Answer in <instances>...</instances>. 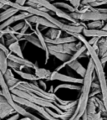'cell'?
<instances>
[{"mask_svg": "<svg viewBox=\"0 0 107 120\" xmlns=\"http://www.w3.org/2000/svg\"><path fill=\"white\" fill-rule=\"evenodd\" d=\"M26 19L28 20L29 22L31 23V24H39L40 26H45L47 28H57L55 25H54L51 22H50L45 18L41 16H38V15H31L28 19Z\"/></svg>", "mask_w": 107, "mask_h": 120, "instance_id": "cell-10", "label": "cell"}, {"mask_svg": "<svg viewBox=\"0 0 107 120\" xmlns=\"http://www.w3.org/2000/svg\"><path fill=\"white\" fill-rule=\"evenodd\" d=\"M13 98H14V102H16L17 103L20 104L24 107H26V108H29L35 110L37 112L41 115L44 119L46 120H62V119H59V118H54L53 116H51L49 112L46 110V108L43 106H40V105H38V104H35L34 102H30V101L27 100V99H24V98H19V97L16 96V95L13 94Z\"/></svg>", "mask_w": 107, "mask_h": 120, "instance_id": "cell-5", "label": "cell"}, {"mask_svg": "<svg viewBox=\"0 0 107 120\" xmlns=\"http://www.w3.org/2000/svg\"><path fill=\"white\" fill-rule=\"evenodd\" d=\"M69 4H71L72 6L74 7V8H75L76 11H77V10L79 9V7H80V5H81L82 0H69Z\"/></svg>", "mask_w": 107, "mask_h": 120, "instance_id": "cell-30", "label": "cell"}, {"mask_svg": "<svg viewBox=\"0 0 107 120\" xmlns=\"http://www.w3.org/2000/svg\"><path fill=\"white\" fill-rule=\"evenodd\" d=\"M87 71L86 74L84 77V82L82 84V88L80 91V95L78 98V104L75 108V111L74 112L73 116L81 119L85 112H86L88 106V102L89 100V94L91 92V84L93 81H95V64L91 58H89V60L87 64Z\"/></svg>", "mask_w": 107, "mask_h": 120, "instance_id": "cell-1", "label": "cell"}, {"mask_svg": "<svg viewBox=\"0 0 107 120\" xmlns=\"http://www.w3.org/2000/svg\"><path fill=\"white\" fill-rule=\"evenodd\" d=\"M105 4H107V0H99V1H97V2L92 4L91 6L97 8V7L103 6V5H105Z\"/></svg>", "mask_w": 107, "mask_h": 120, "instance_id": "cell-31", "label": "cell"}, {"mask_svg": "<svg viewBox=\"0 0 107 120\" xmlns=\"http://www.w3.org/2000/svg\"><path fill=\"white\" fill-rule=\"evenodd\" d=\"M16 74H18L20 77L26 81H30V82H34V81H39V78L36 76L35 74H32L29 72H24L23 71H14Z\"/></svg>", "mask_w": 107, "mask_h": 120, "instance_id": "cell-21", "label": "cell"}, {"mask_svg": "<svg viewBox=\"0 0 107 120\" xmlns=\"http://www.w3.org/2000/svg\"><path fill=\"white\" fill-rule=\"evenodd\" d=\"M16 110L14 107L4 98V96L0 95V118L4 120L7 117L16 113Z\"/></svg>", "mask_w": 107, "mask_h": 120, "instance_id": "cell-8", "label": "cell"}, {"mask_svg": "<svg viewBox=\"0 0 107 120\" xmlns=\"http://www.w3.org/2000/svg\"><path fill=\"white\" fill-rule=\"evenodd\" d=\"M97 1H99V0H82L81 4H90L91 5L92 4L97 2Z\"/></svg>", "mask_w": 107, "mask_h": 120, "instance_id": "cell-36", "label": "cell"}, {"mask_svg": "<svg viewBox=\"0 0 107 120\" xmlns=\"http://www.w3.org/2000/svg\"><path fill=\"white\" fill-rule=\"evenodd\" d=\"M39 85L40 87H42L43 89L46 90V87H47V85H46L44 80H39Z\"/></svg>", "mask_w": 107, "mask_h": 120, "instance_id": "cell-37", "label": "cell"}, {"mask_svg": "<svg viewBox=\"0 0 107 120\" xmlns=\"http://www.w3.org/2000/svg\"><path fill=\"white\" fill-rule=\"evenodd\" d=\"M11 92H12L13 94L19 97V98L27 99V100L30 101V102H34V103H35V104H38V105H40V106H43V107H44V108H51L54 111L57 112L58 113L64 114L66 112H64V111H62L61 109H60L56 104L54 103V102H50V101H49L48 99H45V98H41V97L34 94V93L25 92V91L20 90V89H18V88H14V89L11 90Z\"/></svg>", "mask_w": 107, "mask_h": 120, "instance_id": "cell-4", "label": "cell"}, {"mask_svg": "<svg viewBox=\"0 0 107 120\" xmlns=\"http://www.w3.org/2000/svg\"><path fill=\"white\" fill-rule=\"evenodd\" d=\"M18 12H21V11H19L17 8H13V7H8V8L4 9L0 14V22L3 23L4 21H6L7 19H8L12 16L15 15L16 14H18Z\"/></svg>", "mask_w": 107, "mask_h": 120, "instance_id": "cell-16", "label": "cell"}, {"mask_svg": "<svg viewBox=\"0 0 107 120\" xmlns=\"http://www.w3.org/2000/svg\"><path fill=\"white\" fill-rule=\"evenodd\" d=\"M8 47L11 53L16 55V56H20V57H24L22 49H21V45H20V44H19V40L14 41V43H12V44L10 45H8Z\"/></svg>", "mask_w": 107, "mask_h": 120, "instance_id": "cell-20", "label": "cell"}, {"mask_svg": "<svg viewBox=\"0 0 107 120\" xmlns=\"http://www.w3.org/2000/svg\"><path fill=\"white\" fill-rule=\"evenodd\" d=\"M100 59H101V61H102V63H103L104 66H105V64L107 62V51H106V53H105V54L102 56V57H100Z\"/></svg>", "mask_w": 107, "mask_h": 120, "instance_id": "cell-38", "label": "cell"}, {"mask_svg": "<svg viewBox=\"0 0 107 120\" xmlns=\"http://www.w3.org/2000/svg\"><path fill=\"white\" fill-rule=\"evenodd\" d=\"M14 88H18V89L25 91V92L34 93V94L38 95V96L41 97V98L48 99L49 101L54 102V103L55 102H57L58 103L61 104V105H65V104H68L70 102V101L63 100V99L60 98L58 96H56V94L54 92H50L49 91L44 90L42 87H40L39 86H37V85L34 84L33 82H26V81H19V82L14 86Z\"/></svg>", "mask_w": 107, "mask_h": 120, "instance_id": "cell-3", "label": "cell"}, {"mask_svg": "<svg viewBox=\"0 0 107 120\" xmlns=\"http://www.w3.org/2000/svg\"><path fill=\"white\" fill-rule=\"evenodd\" d=\"M27 1H28V0H15V2L17 3V4H20V5H25Z\"/></svg>", "mask_w": 107, "mask_h": 120, "instance_id": "cell-39", "label": "cell"}, {"mask_svg": "<svg viewBox=\"0 0 107 120\" xmlns=\"http://www.w3.org/2000/svg\"><path fill=\"white\" fill-rule=\"evenodd\" d=\"M0 50H2V51H4V53L6 54V56H8V54L11 53L10 50H9V49H8V47H7L6 45L2 44V43H0Z\"/></svg>", "mask_w": 107, "mask_h": 120, "instance_id": "cell-33", "label": "cell"}, {"mask_svg": "<svg viewBox=\"0 0 107 120\" xmlns=\"http://www.w3.org/2000/svg\"><path fill=\"white\" fill-rule=\"evenodd\" d=\"M61 34H62V30H60V29L50 28V30L45 33L44 36L51 39V40H55V39L60 38V37H61Z\"/></svg>", "mask_w": 107, "mask_h": 120, "instance_id": "cell-22", "label": "cell"}, {"mask_svg": "<svg viewBox=\"0 0 107 120\" xmlns=\"http://www.w3.org/2000/svg\"><path fill=\"white\" fill-rule=\"evenodd\" d=\"M90 10H93V11H97V12H100L101 14H107V8H95V7H92L90 8Z\"/></svg>", "mask_w": 107, "mask_h": 120, "instance_id": "cell-32", "label": "cell"}, {"mask_svg": "<svg viewBox=\"0 0 107 120\" xmlns=\"http://www.w3.org/2000/svg\"><path fill=\"white\" fill-rule=\"evenodd\" d=\"M34 74L39 78V80L50 81V76L52 75V71L47 70L45 68H41L38 66V63H34Z\"/></svg>", "mask_w": 107, "mask_h": 120, "instance_id": "cell-12", "label": "cell"}, {"mask_svg": "<svg viewBox=\"0 0 107 120\" xmlns=\"http://www.w3.org/2000/svg\"><path fill=\"white\" fill-rule=\"evenodd\" d=\"M50 81H60L62 82H67V83H75V84H83L84 78L82 77H74V76H66L62 74L58 71H52V75L50 76Z\"/></svg>", "mask_w": 107, "mask_h": 120, "instance_id": "cell-7", "label": "cell"}, {"mask_svg": "<svg viewBox=\"0 0 107 120\" xmlns=\"http://www.w3.org/2000/svg\"><path fill=\"white\" fill-rule=\"evenodd\" d=\"M8 60H13V61H15L18 64L22 65V66H24L27 68H30V69H34V63H33L30 60H27L24 57H20L18 56H16V55L13 54V53H10L7 56Z\"/></svg>", "mask_w": 107, "mask_h": 120, "instance_id": "cell-11", "label": "cell"}, {"mask_svg": "<svg viewBox=\"0 0 107 120\" xmlns=\"http://www.w3.org/2000/svg\"><path fill=\"white\" fill-rule=\"evenodd\" d=\"M97 106L94 100V98H89V102H88V106H87V109H86V112L87 114H93L97 112Z\"/></svg>", "mask_w": 107, "mask_h": 120, "instance_id": "cell-27", "label": "cell"}, {"mask_svg": "<svg viewBox=\"0 0 107 120\" xmlns=\"http://www.w3.org/2000/svg\"><path fill=\"white\" fill-rule=\"evenodd\" d=\"M8 67L12 69L13 71H23L24 68H27L24 66H22V65L18 64L17 62L10 60H8Z\"/></svg>", "mask_w": 107, "mask_h": 120, "instance_id": "cell-28", "label": "cell"}, {"mask_svg": "<svg viewBox=\"0 0 107 120\" xmlns=\"http://www.w3.org/2000/svg\"><path fill=\"white\" fill-rule=\"evenodd\" d=\"M24 25H25V21L24 20V21H20L19 23H18L17 24H15L14 27H12V29L14 30V31H16V32H19L20 30L24 28Z\"/></svg>", "mask_w": 107, "mask_h": 120, "instance_id": "cell-29", "label": "cell"}, {"mask_svg": "<svg viewBox=\"0 0 107 120\" xmlns=\"http://www.w3.org/2000/svg\"><path fill=\"white\" fill-rule=\"evenodd\" d=\"M68 66H69V67H70L72 70L75 71L76 73H77V74L80 76V77H82V78L85 77V74H86L87 68L84 67L83 65H82L80 62L78 61L77 60H74V61L71 62V63H69V64L68 65Z\"/></svg>", "mask_w": 107, "mask_h": 120, "instance_id": "cell-15", "label": "cell"}, {"mask_svg": "<svg viewBox=\"0 0 107 120\" xmlns=\"http://www.w3.org/2000/svg\"><path fill=\"white\" fill-rule=\"evenodd\" d=\"M18 120H32V118H29V117H24L23 118H21V119H18Z\"/></svg>", "mask_w": 107, "mask_h": 120, "instance_id": "cell-40", "label": "cell"}, {"mask_svg": "<svg viewBox=\"0 0 107 120\" xmlns=\"http://www.w3.org/2000/svg\"><path fill=\"white\" fill-rule=\"evenodd\" d=\"M3 75H4V78H5V81H6L7 84L9 86L10 90L13 89V88H14V86L18 84L20 81L19 79H18V78H16L15 76H14V72H13V70L11 68H8V71H6V73Z\"/></svg>", "mask_w": 107, "mask_h": 120, "instance_id": "cell-14", "label": "cell"}, {"mask_svg": "<svg viewBox=\"0 0 107 120\" xmlns=\"http://www.w3.org/2000/svg\"><path fill=\"white\" fill-rule=\"evenodd\" d=\"M54 4L55 6H57L58 8H61V9L64 8V9L67 10V11H69V13L75 12L76 11V9L72 6L71 4H67V3H65V2H55V3H54Z\"/></svg>", "mask_w": 107, "mask_h": 120, "instance_id": "cell-26", "label": "cell"}, {"mask_svg": "<svg viewBox=\"0 0 107 120\" xmlns=\"http://www.w3.org/2000/svg\"><path fill=\"white\" fill-rule=\"evenodd\" d=\"M20 115L19 113H18V112H16L15 114H14V115H11V116L9 117V118H6V119H4V120H18L20 118Z\"/></svg>", "mask_w": 107, "mask_h": 120, "instance_id": "cell-35", "label": "cell"}, {"mask_svg": "<svg viewBox=\"0 0 107 120\" xmlns=\"http://www.w3.org/2000/svg\"><path fill=\"white\" fill-rule=\"evenodd\" d=\"M74 19L82 22L86 21H95V20H103L107 22V14H101L97 11L89 10L85 13H78V12H72L69 13Z\"/></svg>", "mask_w": 107, "mask_h": 120, "instance_id": "cell-6", "label": "cell"}, {"mask_svg": "<svg viewBox=\"0 0 107 120\" xmlns=\"http://www.w3.org/2000/svg\"><path fill=\"white\" fill-rule=\"evenodd\" d=\"M7 1H11V0H7Z\"/></svg>", "mask_w": 107, "mask_h": 120, "instance_id": "cell-41", "label": "cell"}, {"mask_svg": "<svg viewBox=\"0 0 107 120\" xmlns=\"http://www.w3.org/2000/svg\"><path fill=\"white\" fill-rule=\"evenodd\" d=\"M99 94L101 95V90L100 89H96V90L91 91V92H90V94H89V98H94V97H96Z\"/></svg>", "mask_w": 107, "mask_h": 120, "instance_id": "cell-34", "label": "cell"}, {"mask_svg": "<svg viewBox=\"0 0 107 120\" xmlns=\"http://www.w3.org/2000/svg\"><path fill=\"white\" fill-rule=\"evenodd\" d=\"M94 100H95V104L97 106L98 111L101 112L103 116L107 117V110H106V108H105V103H104L103 100H102V98H100L98 97H94Z\"/></svg>", "mask_w": 107, "mask_h": 120, "instance_id": "cell-23", "label": "cell"}, {"mask_svg": "<svg viewBox=\"0 0 107 120\" xmlns=\"http://www.w3.org/2000/svg\"><path fill=\"white\" fill-rule=\"evenodd\" d=\"M78 40L83 42V44L86 46L87 50L89 54V57L93 60L94 64H95V75L97 77V80L99 81L100 85V90H101V98L103 100L104 103L105 105L107 110V79L105 77V73L104 71V64L101 61L100 57L99 56V54L95 51V49L92 47V45L89 44L87 40L82 34H79Z\"/></svg>", "mask_w": 107, "mask_h": 120, "instance_id": "cell-2", "label": "cell"}, {"mask_svg": "<svg viewBox=\"0 0 107 120\" xmlns=\"http://www.w3.org/2000/svg\"><path fill=\"white\" fill-rule=\"evenodd\" d=\"M82 86H79V84H75V83H67L64 82L61 84H59L54 89V92L56 93L60 89H69V90H74V91H81Z\"/></svg>", "mask_w": 107, "mask_h": 120, "instance_id": "cell-17", "label": "cell"}, {"mask_svg": "<svg viewBox=\"0 0 107 120\" xmlns=\"http://www.w3.org/2000/svg\"><path fill=\"white\" fill-rule=\"evenodd\" d=\"M23 40H25L27 42H29L30 44L34 45V46L38 47V48H40L42 50V45L40 44V41L39 40L38 36L36 35V34L34 35L32 33H30V34H27L26 33L24 35V37H23Z\"/></svg>", "mask_w": 107, "mask_h": 120, "instance_id": "cell-18", "label": "cell"}, {"mask_svg": "<svg viewBox=\"0 0 107 120\" xmlns=\"http://www.w3.org/2000/svg\"><path fill=\"white\" fill-rule=\"evenodd\" d=\"M50 56H54L55 58H57L58 60H60L62 62L68 61L69 59L71 58V55L65 54V53H60V52L53 51V50H50Z\"/></svg>", "mask_w": 107, "mask_h": 120, "instance_id": "cell-24", "label": "cell"}, {"mask_svg": "<svg viewBox=\"0 0 107 120\" xmlns=\"http://www.w3.org/2000/svg\"><path fill=\"white\" fill-rule=\"evenodd\" d=\"M31 15H33V14H29L28 12H25V11H21L19 14H16L15 15H14L10 19H7L6 21L1 23L0 24V30H4V29L8 28V27H10L14 23L18 22V21H24V20L28 19Z\"/></svg>", "mask_w": 107, "mask_h": 120, "instance_id": "cell-9", "label": "cell"}, {"mask_svg": "<svg viewBox=\"0 0 107 120\" xmlns=\"http://www.w3.org/2000/svg\"><path fill=\"white\" fill-rule=\"evenodd\" d=\"M65 1H69V0H65Z\"/></svg>", "mask_w": 107, "mask_h": 120, "instance_id": "cell-42", "label": "cell"}, {"mask_svg": "<svg viewBox=\"0 0 107 120\" xmlns=\"http://www.w3.org/2000/svg\"><path fill=\"white\" fill-rule=\"evenodd\" d=\"M45 40L47 44H51V45H60V44H67V43H71V42H75L76 40H78L77 38H75V36L72 35H68L66 37H60L59 39H55V40H51V39L48 38L45 36Z\"/></svg>", "mask_w": 107, "mask_h": 120, "instance_id": "cell-13", "label": "cell"}, {"mask_svg": "<svg viewBox=\"0 0 107 120\" xmlns=\"http://www.w3.org/2000/svg\"><path fill=\"white\" fill-rule=\"evenodd\" d=\"M105 24V21L103 20H95L90 21L87 24V29L89 30H101Z\"/></svg>", "mask_w": 107, "mask_h": 120, "instance_id": "cell-25", "label": "cell"}, {"mask_svg": "<svg viewBox=\"0 0 107 120\" xmlns=\"http://www.w3.org/2000/svg\"><path fill=\"white\" fill-rule=\"evenodd\" d=\"M8 59L6 54L4 51H0V72L2 74H5L8 71Z\"/></svg>", "mask_w": 107, "mask_h": 120, "instance_id": "cell-19", "label": "cell"}]
</instances>
